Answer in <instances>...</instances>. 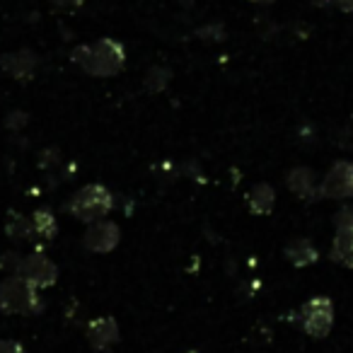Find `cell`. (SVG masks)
<instances>
[{
  "mask_svg": "<svg viewBox=\"0 0 353 353\" xmlns=\"http://www.w3.org/2000/svg\"><path fill=\"white\" fill-rule=\"evenodd\" d=\"M329 256H332V261H336V264L346 266V269H353V228H341V230H336Z\"/></svg>",
  "mask_w": 353,
  "mask_h": 353,
  "instance_id": "9",
  "label": "cell"
},
{
  "mask_svg": "<svg viewBox=\"0 0 353 353\" xmlns=\"http://www.w3.org/2000/svg\"><path fill=\"white\" fill-rule=\"evenodd\" d=\"M170 83V70L167 68H150L145 75V90L150 92H162Z\"/></svg>",
  "mask_w": 353,
  "mask_h": 353,
  "instance_id": "16",
  "label": "cell"
},
{
  "mask_svg": "<svg viewBox=\"0 0 353 353\" xmlns=\"http://www.w3.org/2000/svg\"><path fill=\"white\" fill-rule=\"evenodd\" d=\"M285 184H288L290 192L300 199H312V192H317V189H314V176L307 167H295V170H290Z\"/></svg>",
  "mask_w": 353,
  "mask_h": 353,
  "instance_id": "11",
  "label": "cell"
},
{
  "mask_svg": "<svg viewBox=\"0 0 353 353\" xmlns=\"http://www.w3.org/2000/svg\"><path fill=\"white\" fill-rule=\"evenodd\" d=\"M274 203H276V194L269 184L261 182L250 192V208H252V213H256V216H266V213H271Z\"/></svg>",
  "mask_w": 353,
  "mask_h": 353,
  "instance_id": "13",
  "label": "cell"
},
{
  "mask_svg": "<svg viewBox=\"0 0 353 353\" xmlns=\"http://www.w3.org/2000/svg\"><path fill=\"white\" fill-rule=\"evenodd\" d=\"M73 63H80V68L97 78H112L126 63V51L119 41L99 39L92 46H78L73 51Z\"/></svg>",
  "mask_w": 353,
  "mask_h": 353,
  "instance_id": "1",
  "label": "cell"
},
{
  "mask_svg": "<svg viewBox=\"0 0 353 353\" xmlns=\"http://www.w3.org/2000/svg\"><path fill=\"white\" fill-rule=\"evenodd\" d=\"M8 237L15 242L20 240H32L34 237V228H32V218L25 216H12L8 223Z\"/></svg>",
  "mask_w": 353,
  "mask_h": 353,
  "instance_id": "15",
  "label": "cell"
},
{
  "mask_svg": "<svg viewBox=\"0 0 353 353\" xmlns=\"http://www.w3.org/2000/svg\"><path fill=\"white\" fill-rule=\"evenodd\" d=\"M317 192L322 199H353V162H334Z\"/></svg>",
  "mask_w": 353,
  "mask_h": 353,
  "instance_id": "6",
  "label": "cell"
},
{
  "mask_svg": "<svg viewBox=\"0 0 353 353\" xmlns=\"http://www.w3.org/2000/svg\"><path fill=\"white\" fill-rule=\"evenodd\" d=\"M119 240H121L119 225L117 223H109V221H97L83 237L85 247H88L90 252H97V254L112 252L114 247L119 245Z\"/></svg>",
  "mask_w": 353,
  "mask_h": 353,
  "instance_id": "7",
  "label": "cell"
},
{
  "mask_svg": "<svg viewBox=\"0 0 353 353\" xmlns=\"http://www.w3.org/2000/svg\"><path fill=\"white\" fill-rule=\"evenodd\" d=\"M334 223H336V230L341 228H353V206H346L334 216Z\"/></svg>",
  "mask_w": 353,
  "mask_h": 353,
  "instance_id": "17",
  "label": "cell"
},
{
  "mask_svg": "<svg viewBox=\"0 0 353 353\" xmlns=\"http://www.w3.org/2000/svg\"><path fill=\"white\" fill-rule=\"evenodd\" d=\"M0 353H25V348L10 339H0Z\"/></svg>",
  "mask_w": 353,
  "mask_h": 353,
  "instance_id": "19",
  "label": "cell"
},
{
  "mask_svg": "<svg viewBox=\"0 0 353 353\" xmlns=\"http://www.w3.org/2000/svg\"><path fill=\"white\" fill-rule=\"evenodd\" d=\"M114 208V196L102 184H88L83 187L68 203V211L73 218L83 223H97Z\"/></svg>",
  "mask_w": 353,
  "mask_h": 353,
  "instance_id": "3",
  "label": "cell"
},
{
  "mask_svg": "<svg viewBox=\"0 0 353 353\" xmlns=\"http://www.w3.org/2000/svg\"><path fill=\"white\" fill-rule=\"evenodd\" d=\"M54 6H61V8H78V6H83L85 0H51Z\"/></svg>",
  "mask_w": 353,
  "mask_h": 353,
  "instance_id": "20",
  "label": "cell"
},
{
  "mask_svg": "<svg viewBox=\"0 0 353 353\" xmlns=\"http://www.w3.org/2000/svg\"><path fill=\"white\" fill-rule=\"evenodd\" d=\"M32 228H34V237L51 240V237H56L59 223H56L54 213L46 211V208H41V211H34V216H32Z\"/></svg>",
  "mask_w": 353,
  "mask_h": 353,
  "instance_id": "14",
  "label": "cell"
},
{
  "mask_svg": "<svg viewBox=\"0 0 353 353\" xmlns=\"http://www.w3.org/2000/svg\"><path fill=\"white\" fill-rule=\"evenodd\" d=\"M15 276H22L27 283H32L37 290H41V288H51V285L56 283L59 269H56V264L46 254L34 252V254H30V256H22L20 269H17Z\"/></svg>",
  "mask_w": 353,
  "mask_h": 353,
  "instance_id": "5",
  "label": "cell"
},
{
  "mask_svg": "<svg viewBox=\"0 0 353 353\" xmlns=\"http://www.w3.org/2000/svg\"><path fill=\"white\" fill-rule=\"evenodd\" d=\"M250 3H271V0H250Z\"/></svg>",
  "mask_w": 353,
  "mask_h": 353,
  "instance_id": "23",
  "label": "cell"
},
{
  "mask_svg": "<svg viewBox=\"0 0 353 353\" xmlns=\"http://www.w3.org/2000/svg\"><path fill=\"white\" fill-rule=\"evenodd\" d=\"M300 324H303L305 334L312 339H324L332 332L334 324V305L329 298L317 295V298L307 300L300 307Z\"/></svg>",
  "mask_w": 353,
  "mask_h": 353,
  "instance_id": "4",
  "label": "cell"
},
{
  "mask_svg": "<svg viewBox=\"0 0 353 353\" xmlns=\"http://www.w3.org/2000/svg\"><path fill=\"white\" fill-rule=\"evenodd\" d=\"M20 261H22V256H17V254H6L3 259H0V269H6V271H17V269H20Z\"/></svg>",
  "mask_w": 353,
  "mask_h": 353,
  "instance_id": "18",
  "label": "cell"
},
{
  "mask_svg": "<svg viewBox=\"0 0 353 353\" xmlns=\"http://www.w3.org/2000/svg\"><path fill=\"white\" fill-rule=\"evenodd\" d=\"M88 341L94 351H107L119 341V324L114 317H97L88 324Z\"/></svg>",
  "mask_w": 353,
  "mask_h": 353,
  "instance_id": "8",
  "label": "cell"
},
{
  "mask_svg": "<svg viewBox=\"0 0 353 353\" xmlns=\"http://www.w3.org/2000/svg\"><path fill=\"white\" fill-rule=\"evenodd\" d=\"M285 256H288V261L293 266L303 269V266L314 264V261H317V250H314V245L310 240L300 237V240H293L288 247H285Z\"/></svg>",
  "mask_w": 353,
  "mask_h": 353,
  "instance_id": "12",
  "label": "cell"
},
{
  "mask_svg": "<svg viewBox=\"0 0 353 353\" xmlns=\"http://www.w3.org/2000/svg\"><path fill=\"white\" fill-rule=\"evenodd\" d=\"M334 6L341 12H353V0H334Z\"/></svg>",
  "mask_w": 353,
  "mask_h": 353,
  "instance_id": "21",
  "label": "cell"
},
{
  "mask_svg": "<svg viewBox=\"0 0 353 353\" xmlns=\"http://www.w3.org/2000/svg\"><path fill=\"white\" fill-rule=\"evenodd\" d=\"M37 65V59L30 51H22V54H8L0 59V70L10 73L12 78H30L32 70Z\"/></svg>",
  "mask_w": 353,
  "mask_h": 353,
  "instance_id": "10",
  "label": "cell"
},
{
  "mask_svg": "<svg viewBox=\"0 0 353 353\" xmlns=\"http://www.w3.org/2000/svg\"><path fill=\"white\" fill-rule=\"evenodd\" d=\"M314 6H319V8H327V6H332V0H312Z\"/></svg>",
  "mask_w": 353,
  "mask_h": 353,
  "instance_id": "22",
  "label": "cell"
},
{
  "mask_svg": "<svg viewBox=\"0 0 353 353\" xmlns=\"http://www.w3.org/2000/svg\"><path fill=\"white\" fill-rule=\"evenodd\" d=\"M41 307L39 290L22 276H10L0 283V310L6 314H37Z\"/></svg>",
  "mask_w": 353,
  "mask_h": 353,
  "instance_id": "2",
  "label": "cell"
}]
</instances>
